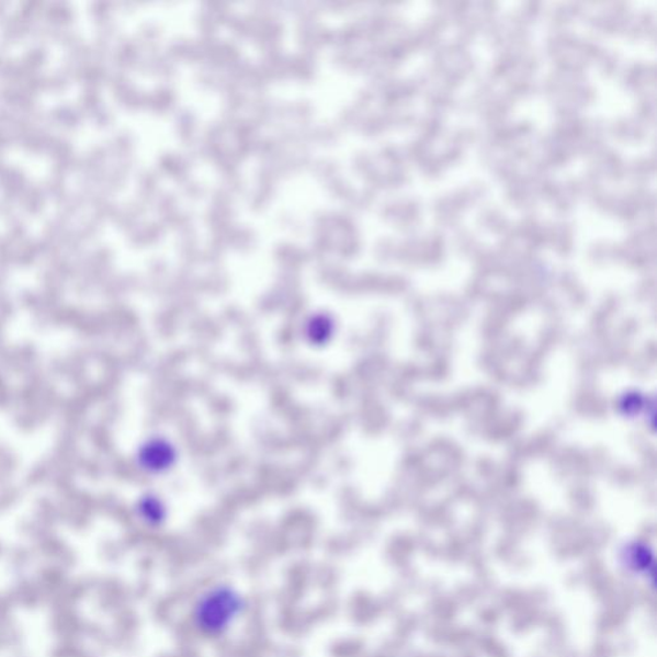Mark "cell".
Here are the masks:
<instances>
[{
    "label": "cell",
    "instance_id": "6da1fadb",
    "mask_svg": "<svg viewBox=\"0 0 657 657\" xmlns=\"http://www.w3.org/2000/svg\"><path fill=\"white\" fill-rule=\"evenodd\" d=\"M246 596L236 586L218 581L202 589L192 602L189 619L200 636L218 639L234 630L247 613Z\"/></svg>",
    "mask_w": 657,
    "mask_h": 657
}]
</instances>
